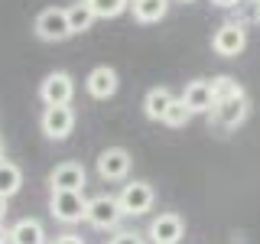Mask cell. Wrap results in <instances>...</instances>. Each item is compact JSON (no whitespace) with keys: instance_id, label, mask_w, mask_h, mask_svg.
<instances>
[{"instance_id":"6da1fadb","label":"cell","mask_w":260,"mask_h":244,"mask_svg":"<svg viewBox=\"0 0 260 244\" xmlns=\"http://www.w3.org/2000/svg\"><path fill=\"white\" fill-rule=\"evenodd\" d=\"M211 49H215L221 59H238L244 49H247V29L234 20L221 23V26L215 29V36H211Z\"/></svg>"},{"instance_id":"7a4b0ae2","label":"cell","mask_w":260,"mask_h":244,"mask_svg":"<svg viewBox=\"0 0 260 244\" xmlns=\"http://www.w3.org/2000/svg\"><path fill=\"white\" fill-rule=\"evenodd\" d=\"M36 36L43 39V43H62V39L72 36L65 7H46V10L36 16Z\"/></svg>"},{"instance_id":"3957f363","label":"cell","mask_w":260,"mask_h":244,"mask_svg":"<svg viewBox=\"0 0 260 244\" xmlns=\"http://www.w3.org/2000/svg\"><path fill=\"white\" fill-rule=\"evenodd\" d=\"M153 186L143 182V179H134V182H127L124 189H120L117 202H120V211L124 215H146V211L153 208Z\"/></svg>"},{"instance_id":"277c9868","label":"cell","mask_w":260,"mask_h":244,"mask_svg":"<svg viewBox=\"0 0 260 244\" xmlns=\"http://www.w3.org/2000/svg\"><path fill=\"white\" fill-rule=\"evenodd\" d=\"M49 208H52V218H59L65 225H75L88 215V199L85 192H52Z\"/></svg>"},{"instance_id":"5b68a950","label":"cell","mask_w":260,"mask_h":244,"mask_svg":"<svg viewBox=\"0 0 260 244\" xmlns=\"http://www.w3.org/2000/svg\"><path fill=\"white\" fill-rule=\"evenodd\" d=\"M182 234H185V222L179 211H159L146 228V238L153 244H179Z\"/></svg>"},{"instance_id":"8992f818","label":"cell","mask_w":260,"mask_h":244,"mask_svg":"<svg viewBox=\"0 0 260 244\" xmlns=\"http://www.w3.org/2000/svg\"><path fill=\"white\" fill-rule=\"evenodd\" d=\"M120 202L117 195H94V199H88V215L85 222L91 228H101V231H108V228H114L120 222Z\"/></svg>"},{"instance_id":"52a82bcc","label":"cell","mask_w":260,"mask_h":244,"mask_svg":"<svg viewBox=\"0 0 260 244\" xmlns=\"http://www.w3.org/2000/svg\"><path fill=\"white\" fill-rule=\"evenodd\" d=\"M72 95H75V81H72L69 72H49L39 85V98L46 101V108H55V104H72Z\"/></svg>"},{"instance_id":"ba28073f","label":"cell","mask_w":260,"mask_h":244,"mask_svg":"<svg viewBox=\"0 0 260 244\" xmlns=\"http://www.w3.org/2000/svg\"><path fill=\"white\" fill-rule=\"evenodd\" d=\"M247 114H250V101H247V92H244V95L228 98V101H218L215 111H211V120L224 130H234L247 120Z\"/></svg>"},{"instance_id":"9c48e42d","label":"cell","mask_w":260,"mask_h":244,"mask_svg":"<svg viewBox=\"0 0 260 244\" xmlns=\"http://www.w3.org/2000/svg\"><path fill=\"white\" fill-rule=\"evenodd\" d=\"M39 124H43V134L49 140H65L72 134V127H75V111H72V104H55V108L43 111Z\"/></svg>"},{"instance_id":"30bf717a","label":"cell","mask_w":260,"mask_h":244,"mask_svg":"<svg viewBox=\"0 0 260 244\" xmlns=\"http://www.w3.org/2000/svg\"><path fill=\"white\" fill-rule=\"evenodd\" d=\"M130 153L124 146H108V150H101V157H98V176L104 179V182H117V179H124L130 173Z\"/></svg>"},{"instance_id":"8fae6325","label":"cell","mask_w":260,"mask_h":244,"mask_svg":"<svg viewBox=\"0 0 260 244\" xmlns=\"http://www.w3.org/2000/svg\"><path fill=\"white\" fill-rule=\"evenodd\" d=\"M49 186H52V192H81L85 189V166L81 163H59L49 173Z\"/></svg>"},{"instance_id":"7c38bea8","label":"cell","mask_w":260,"mask_h":244,"mask_svg":"<svg viewBox=\"0 0 260 244\" xmlns=\"http://www.w3.org/2000/svg\"><path fill=\"white\" fill-rule=\"evenodd\" d=\"M182 101L192 114H211L215 111V95H211V81L208 78H192L182 92Z\"/></svg>"},{"instance_id":"4fadbf2b","label":"cell","mask_w":260,"mask_h":244,"mask_svg":"<svg viewBox=\"0 0 260 244\" xmlns=\"http://www.w3.org/2000/svg\"><path fill=\"white\" fill-rule=\"evenodd\" d=\"M117 85H120V78H117V72H114L111 65H98V69H91L88 78H85L88 95L98 98V101H108L111 95H117Z\"/></svg>"},{"instance_id":"5bb4252c","label":"cell","mask_w":260,"mask_h":244,"mask_svg":"<svg viewBox=\"0 0 260 244\" xmlns=\"http://www.w3.org/2000/svg\"><path fill=\"white\" fill-rule=\"evenodd\" d=\"M173 92H169V88H150V92H146V98H143V114L150 120H162L166 117V111L173 108Z\"/></svg>"},{"instance_id":"9a60e30c","label":"cell","mask_w":260,"mask_h":244,"mask_svg":"<svg viewBox=\"0 0 260 244\" xmlns=\"http://www.w3.org/2000/svg\"><path fill=\"white\" fill-rule=\"evenodd\" d=\"M10 244H46L43 222H36V218H20V222L10 228Z\"/></svg>"},{"instance_id":"2e32d148","label":"cell","mask_w":260,"mask_h":244,"mask_svg":"<svg viewBox=\"0 0 260 244\" xmlns=\"http://www.w3.org/2000/svg\"><path fill=\"white\" fill-rule=\"evenodd\" d=\"M65 13H69V26H72V36H75V33H85V29H91V23L98 20V16H94V10L88 7V0H78V4L65 7Z\"/></svg>"},{"instance_id":"e0dca14e","label":"cell","mask_w":260,"mask_h":244,"mask_svg":"<svg viewBox=\"0 0 260 244\" xmlns=\"http://www.w3.org/2000/svg\"><path fill=\"white\" fill-rule=\"evenodd\" d=\"M20 186H23V169L16 166V163L4 160V163H0V195L10 199V195L20 192Z\"/></svg>"},{"instance_id":"ac0fdd59","label":"cell","mask_w":260,"mask_h":244,"mask_svg":"<svg viewBox=\"0 0 260 244\" xmlns=\"http://www.w3.org/2000/svg\"><path fill=\"white\" fill-rule=\"evenodd\" d=\"M169 10V0H140L134 4V20L137 23H159Z\"/></svg>"},{"instance_id":"d6986e66","label":"cell","mask_w":260,"mask_h":244,"mask_svg":"<svg viewBox=\"0 0 260 244\" xmlns=\"http://www.w3.org/2000/svg\"><path fill=\"white\" fill-rule=\"evenodd\" d=\"M211 95H215V104H218V101H228L234 95H244V88L231 75H218V78H211Z\"/></svg>"},{"instance_id":"ffe728a7","label":"cell","mask_w":260,"mask_h":244,"mask_svg":"<svg viewBox=\"0 0 260 244\" xmlns=\"http://www.w3.org/2000/svg\"><path fill=\"white\" fill-rule=\"evenodd\" d=\"M88 7H91L94 16H101V20H114V16H120L130 7V0H88Z\"/></svg>"},{"instance_id":"44dd1931","label":"cell","mask_w":260,"mask_h":244,"mask_svg":"<svg viewBox=\"0 0 260 244\" xmlns=\"http://www.w3.org/2000/svg\"><path fill=\"white\" fill-rule=\"evenodd\" d=\"M189 120H192V111L185 108L182 98H176L173 108H169V111H166V117H162V124H166V127H185Z\"/></svg>"},{"instance_id":"7402d4cb","label":"cell","mask_w":260,"mask_h":244,"mask_svg":"<svg viewBox=\"0 0 260 244\" xmlns=\"http://www.w3.org/2000/svg\"><path fill=\"white\" fill-rule=\"evenodd\" d=\"M111 244H143V238L137 231H120V234H114Z\"/></svg>"},{"instance_id":"603a6c76","label":"cell","mask_w":260,"mask_h":244,"mask_svg":"<svg viewBox=\"0 0 260 244\" xmlns=\"http://www.w3.org/2000/svg\"><path fill=\"white\" fill-rule=\"evenodd\" d=\"M52 244H85V241H81L78 234H62V238H55Z\"/></svg>"},{"instance_id":"cb8c5ba5","label":"cell","mask_w":260,"mask_h":244,"mask_svg":"<svg viewBox=\"0 0 260 244\" xmlns=\"http://www.w3.org/2000/svg\"><path fill=\"white\" fill-rule=\"evenodd\" d=\"M211 4H215V7H221V10H231V7H238L241 0H211Z\"/></svg>"},{"instance_id":"d4e9b609","label":"cell","mask_w":260,"mask_h":244,"mask_svg":"<svg viewBox=\"0 0 260 244\" xmlns=\"http://www.w3.org/2000/svg\"><path fill=\"white\" fill-rule=\"evenodd\" d=\"M0 244H10V228L0 222Z\"/></svg>"},{"instance_id":"484cf974","label":"cell","mask_w":260,"mask_h":244,"mask_svg":"<svg viewBox=\"0 0 260 244\" xmlns=\"http://www.w3.org/2000/svg\"><path fill=\"white\" fill-rule=\"evenodd\" d=\"M4 215H7V199L0 195V222H4Z\"/></svg>"},{"instance_id":"4316f807","label":"cell","mask_w":260,"mask_h":244,"mask_svg":"<svg viewBox=\"0 0 260 244\" xmlns=\"http://www.w3.org/2000/svg\"><path fill=\"white\" fill-rule=\"evenodd\" d=\"M254 23H257V26H260V4L254 7Z\"/></svg>"},{"instance_id":"83f0119b","label":"cell","mask_w":260,"mask_h":244,"mask_svg":"<svg viewBox=\"0 0 260 244\" xmlns=\"http://www.w3.org/2000/svg\"><path fill=\"white\" fill-rule=\"evenodd\" d=\"M179 4H195V0H179Z\"/></svg>"},{"instance_id":"f1b7e54d","label":"cell","mask_w":260,"mask_h":244,"mask_svg":"<svg viewBox=\"0 0 260 244\" xmlns=\"http://www.w3.org/2000/svg\"><path fill=\"white\" fill-rule=\"evenodd\" d=\"M0 163H4V150H0Z\"/></svg>"},{"instance_id":"f546056e","label":"cell","mask_w":260,"mask_h":244,"mask_svg":"<svg viewBox=\"0 0 260 244\" xmlns=\"http://www.w3.org/2000/svg\"><path fill=\"white\" fill-rule=\"evenodd\" d=\"M250 4H254V7H257V4H260V0H250Z\"/></svg>"},{"instance_id":"4dcf8cb0","label":"cell","mask_w":260,"mask_h":244,"mask_svg":"<svg viewBox=\"0 0 260 244\" xmlns=\"http://www.w3.org/2000/svg\"><path fill=\"white\" fill-rule=\"evenodd\" d=\"M130 4H140V0H130Z\"/></svg>"}]
</instances>
